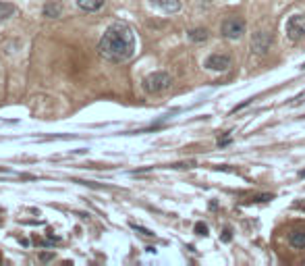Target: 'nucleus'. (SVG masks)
I'll return each instance as SVG.
<instances>
[{
    "label": "nucleus",
    "instance_id": "obj_13",
    "mask_svg": "<svg viewBox=\"0 0 305 266\" xmlns=\"http://www.w3.org/2000/svg\"><path fill=\"white\" fill-rule=\"evenodd\" d=\"M195 233H197V235H203V237H206V235H208V227L203 225V223H197V225H195Z\"/></svg>",
    "mask_w": 305,
    "mask_h": 266
},
{
    "label": "nucleus",
    "instance_id": "obj_3",
    "mask_svg": "<svg viewBox=\"0 0 305 266\" xmlns=\"http://www.w3.org/2000/svg\"><path fill=\"white\" fill-rule=\"evenodd\" d=\"M245 34V21L241 17H226L222 21V36L226 40H239Z\"/></svg>",
    "mask_w": 305,
    "mask_h": 266
},
{
    "label": "nucleus",
    "instance_id": "obj_5",
    "mask_svg": "<svg viewBox=\"0 0 305 266\" xmlns=\"http://www.w3.org/2000/svg\"><path fill=\"white\" fill-rule=\"evenodd\" d=\"M231 57L229 54H210V57L206 58V62H203V67L206 69H210V71H218V73H222V71H226V69L231 67Z\"/></svg>",
    "mask_w": 305,
    "mask_h": 266
},
{
    "label": "nucleus",
    "instance_id": "obj_15",
    "mask_svg": "<svg viewBox=\"0 0 305 266\" xmlns=\"http://www.w3.org/2000/svg\"><path fill=\"white\" fill-rule=\"evenodd\" d=\"M301 69H305V62H303V65H301Z\"/></svg>",
    "mask_w": 305,
    "mask_h": 266
},
{
    "label": "nucleus",
    "instance_id": "obj_4",
    "mask_svg": "<svg viewBox=\"0 0 305 266\" xmlns=\"http://www.w3.org/2000/svg\"><path fill=\"white\" fill-rule=\"evenodd\" d=\"M287 36H288V40H293V42H299L305 36V13H297L293 17H288Z\"/></svg>",
    "mask_w": 305,
    "mask_h": 266
},
{
    "label": "nucleus",
    "instance_id": "obj_8",
    "mask_svg": "<svg viewBox=\"0 0 305 266\" xmlns=\"http://www.w3.org/2000/svg\"><path fill=\"white\" fill-rule=\"evenodd\" d=\"M152 4L158 6V9L164 13H177L181 9V2H179V0H152Z\"/></svg>",
    "mask_w": 305,
    "mask_h": 266
},
{
    "label": "nucleus",
    "instance_id": "obj_9",
    "mask_svg": "<svg viewBox=\"0 0 305 266\" xmlns=\"http://www.w3.org/2000/svg\"><path fill=\"white\" fill-rule=\"evenodd\" d=\"M77 4H79V9L88 13H96L104 6V0H77Z\"/></svg>",
    "mask_w": 305,
    "mask_h": 266
},
{
    "label": "nucleus",
    "instance_id": "obj_11",
    "mask_svg": "<svg viewBox=\"0 0 305 266\" xmlns=\"http://www.w3.org/2000/svg\"><path fill=\"white\" fill-rule=\"evenodd\" d=\"M15 15V6L9 4V2H0V23L6 21L9 17H13Z\"/></svg>",
    "mask_w": 305,
    "mask_h": 266
},
{
    "label": "nucleus",
    "instance_id": "obj_2",
    "mask_svg": "<svg viewBox=\"0 0 305 266\" xmlns=\"http://www.w3.org/2000/svg\"><path fill=\"white\" fill-rule=\"evenodd\" d=\"M170 85H173V79H170V75L164 73V71H156L144 79V90L147 94H160L164 90H168Z\"/></svg>",
    "mask_w": 305,
    "mask_h": 266
},
{
    "label": "nucleus",
    "instance_id": "obj_7",
    "mask_svg": "<svg viewBox=\"0 0 305 266\" xmlns=\"http://www.w3.org/2000/svg\"><path fill=\"white\" fill-rule=\"evenodd\" d=\"M288 244H291L295 249H305V229H303V227L291 231V235H288Z\"/></svg>",
    "mask_w": 305,
    "mask_h": 266
},
{
    "label": "nucleus",
    "instance_id": "obj_6",
    "mask_svg": "<svg viewBox=\"0 0 305 266\" xmlns=\"http://www.w3.org/2000/svg\"><path fill=\"white\" fill-rule=\"evenodd\" d=\"M270 46H272V34H268V31H257V34H253L251 50L255 54H266L270 50Z\"/></svg>",
    "mask_w": 305,
    "mask_h": 266
},
{
    "label": "nucleus",
    "instance_id": "obj_1",
    "mask_svg": "<svg viewBox=\"0 0 305 266\" xmlns=\"http://www.w3.org/2000/svg\"><path fill=\"white\" fill-rule=\"evenodd\" d=\"M98 50L106 60L112 62L129 60L135 52V36L125 23H114L100 38Z\"/></svg>",
    "mask_w": 305,
    "mask_h": 266
},
{
    "label": "nucleus",
    "instance_id": "obj_12",
    "mask_svg": "<svg viewBox=\"0 0 305 266\" xmlns=\"http://www.w3.org/2000/svg\"><path fill=\"white\" fill-rule=\"evenodd\" d=\"M60 11H62V9H60L58 2H50V4L44 6V15H46V17H58Z\"/></svg>",
    "mask_w": 305,
    "mask_h": 266
},
{
    "label": "nucleus",
    "instance_id": "obj_14",
    "mask_svg": "<svg viewBox=\"0 0 305 266\" xmlns=\"http://www.w3.org/2000/svg\"><path fill=\"white\" fill-rule=\"evenodd\" d=\"M231 229H224V233H222V241H231Z\"/></svg>",
    "mask_w": 305,
    "mask_h": 266
},
{
    "label": "nucleus",
    "instance_id": "obj_10",
    "mask_svg": "<svg viewBox=\"0 0 305 266\" xmlns=\"http://www.w3.org/2000/svg\"><path fill=\"white\" fill-rule=\"evenodd\" d=\"M210 38V31L206 27H195L189 31V40L195 42V44H201V42H206Z\"/></svg>",
    "mask_w": 305,
    "mask_h": 266
}]
</instances>
